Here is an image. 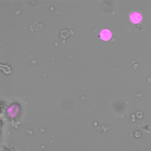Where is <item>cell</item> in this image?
I'll list each match as a JSON object with an SVG mask.
<instances>
[{
	"label": "cell",
	"mask_w": 151,
	"mask_h": 151,
	"mask_svg": "<svg viewBox=\"0 0 151 151\" xmlns=\"http://www.w3.org/2000/svg\"><path fill=\"white\" fill-rule=\"evenodd\" d=\"M129 18L131 22L135 24L140 23L142 20V15L138 12H134L130 14Z\"/></svg>",
	"instance_id": "6da1fadb"
},
{
	"label": "cell",
	"mask_w": 151,
	"mask_h": 151,
	"mask_svg": "<svg viewBox=\"0 0 151 151\" xmlns=\"http://www.w3.org/2000/svg\"><path fill=\"white\" fill-rule=\"evenodd\" d=\"M99 36L102 40L108 41L112 38V32L109 29H103L100 32Z\"/></svg>",
	"instance_id": "7a4b0ae2"
}]
</instances>
